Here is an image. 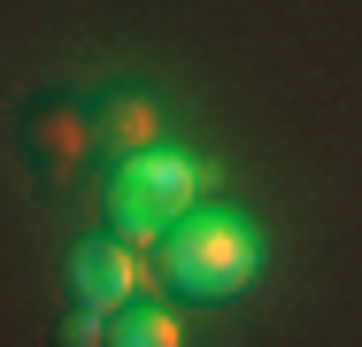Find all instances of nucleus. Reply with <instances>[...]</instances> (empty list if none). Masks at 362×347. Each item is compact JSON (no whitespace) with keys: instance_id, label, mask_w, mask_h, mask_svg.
<instances>
[{"instance_id":"39448f33","label":"nucleus","mask_w":362,"mask_h":347,"mask_svg":"<svg viewBox=\"0 0 362 347\" xmlns=\"http://www.w3.org/2000/svg\"><path fill=\"white\" fill-rule=\"evenodd\" d=\"M54 340H62V347H108V317H93V309H70Z\"/></svg>"},{"instance_id":"f03ea898","label":"nucleus","mask_w":362,"mask_h":347,"mask_svg":"<svg viewBox=\"0 0 362 347\" xmlns=\"http://www.w3.org/2000/svg\"><path fill=\"white\" fill-rule=\"evenodd\" d=\"M201 193V170L185 154H132L108 178V239H162L170 224H185V208Z\"/></svg>"},{"instance_id":"f257e3e1","label":"nucleus","mask_w":362,"mask_h":347,"mask_svg":"<svg viewBox=\"0 0 362 347\" xmlns=\"http://www.w3.org/2000/svg\"><path fill=\"white\" fill-rule=\"evenodd\" d=\"M255 239L231 224V216H193L162 239V278L185 293V301H231L255 285Z\"/></svg>"},{"instance_id":"7ed1b4c3","label":"nucleus","mask_w":362,"mask_h":347,"mask_svg":"<svg viewBox=\"0 0 362 347\" xmlns=\"http://www.w3.org/2000/svg\"><path fill=\"white\" fill-rule=\"evenodd\" d=\"M62 285H70L77 309H93V317H116V309H132V293H139V271H132V255L116 247V239H77L70 263H62Z\"/></svg>"},{"instance_id":"20e7f679","label":"nucleus","mask_w":362,"mask_h":347,"mask_svg":"<svg viewBox=\"0 0 362 347\" xmlns=\"http://www.w3.org/2000/svg\"><path fill=\"white\" fill-rule=\"evenodd\" d=\"M108 347H185V332H177V317H170V309L132 301V309H116V317H108Z\"/></svg>"}]
</instances>
